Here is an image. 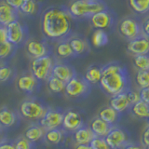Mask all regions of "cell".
I'll return each mask as SVG.
<instances>
[{
  "label": "cell",
  "instance_id": "6da1fadb",
  "mask_svg": "<svg viewBox=\"0 0 149 149\" xmlns=\"http://www.w3.org/2000/svg\"><path fill=\"white\" fill-rule=\"evenodd\" d=\"M73 19L67 8L49 7L42 13L41 31L48 39L65 40L71 34Z\"/></svg>",
  "mask_w": 149,
  "mask_h": 149
},
{
  "label": "cell",
  "instance_id": "7a4b0ae2",
  "mask_svg": "<svg viewBox=\"0 0 149 149\" xmlns=\"http://www.w3.org/2000/svg\"><path fill=\"white\" fill-rule=\"evenodd\" d=\"M100 87L111 96L130 91V77L126 68L116 63L102 66Z\"/></svg>",
  "mask_w": 149,
  "mask_h": 149
},
{
  "label": "cell",
  "instance_id": "3957f363",
  "mask_svg": "<svg viewBox=\"0 0 149 149\" xmlns=\"http://www.w3.org/2000/svg\"><path fill=\"white\" fill-rule=\"evenodd\" d=\"M69 13L74 19L91 18L94 14L106 9V6L102 1L95 0H73L67 8Z\"/></svg>",
  "mask_w": 149,
  "mask_h": 149
},
{
  "label": "cell",
  "instance_id": "277c9868",
  "mask_svg": "<svg viewBox=\"0 0 149 149\" xmlns=\"http://www.w3.org/2000/svg\"><path fill=\"white\" fill-rule=\"evenodd\" d=\"M48 108L49 107L37 98H28L19 105V114L24 119L39 122Z\"/></svg>",
  "mask_w": 149,
  "mask_h": 149
},
{
  "label": "cell",
  "instance_id": "5b68a950",
  "mask_svg": "<svg viewBox=\"0 0 149 149\" xmlns=\"http://www.w3.org/2000/svg\"><path fill=\"white\" fill-rule=\"evenodd\" d=\"M54 63V60L49 54L38 59L32 60L30 65L31 74L40 82L47 81L51 76Z\"/></svg>",
  "mask_w": 149,
  "mask_h": 149
},
{
  "label": "cell",
  "instance_id": "8992f818",
  "mask_svg": "<svg viewBox=\"0 0 149 149\" xmlns=\"http://www.w3.org/2000/svg\"><path fill=\"white\" fill-rule=\"evenodd\" d=\"M91 86V85L84 78V77L76 74L71 80L66 83L64 93L68 98H71V99L83 98L90 93Z\"/></svg>",
  "mask_w": 149,
  "mask_h": 149
},
{
  "label": "cell",
  "instance_id": "52a82bcc",
  "mask_svg": "<svg viewBox=\"0 0 149 149\" xmlns=\"http://www.w3.org/2000/svg\"><path fill=\"white\" fill-rule=\"evenodd\" d=\"M118 32L120 36L124 37L128 41L133 40L136 37L143 35L142 33V24L136 19L132 17L124 18L119 22Z\"/></svg>",
  "mask_w": 149,
  "mask_h": 149
},
{
  "label": "cell",
  "instance_id": "ba28073f",
  "mask_svg": "<svg viewBox=\"0 0 149 149\" xmlns=\"http://www.w3.org/2000/svg\"><path fill=\"white\" fill-rule=\"evenodd\" d=\"M64 113L60 109L48 108L45 115L39 120V124L46 130H50L54 129H61L63 126Z\"/></svg>",
  "mask_w": 149,
  "mask_h": 149
},
{
  "label": "cell",
  "instance_id": "9c48e42d",
  "mask_svg": "<svg viewBox=\"0 0 149 149\" xmlns=\"http://www.w3.org/2000/svg\"><path fill=\"white\" fill-rule=\"evenodd\" d=\"M8 41L14 46H20L25 43L27 32L25 27L18 20L9 23L6 26Z\"/></svg>",
  "mask_w": 149,
  "mask_h": 149
},
{
  "label": "cell",
  "instance_id": "30bf717a",
  "mask_svg": "<svg viewBox=\"0 0 149 149\" xmlns=\"http://www.w3.org/2000/svg\"><path fill=\"white\" fill-rule=\"evenodd\" d=\"M83 126H85L83 118L77 111L70 109L64 113L62 129L65 132H74Z\"/></svg>",
  "mask_w": 149,
  "mask_h": 149
},
{
  "label": "cell",
  "instance_id": "8fae6325",
  "mask_svg": "<svg viewBox=\"0 0 149 149\" xmlns=\"http://www.w3.org/2000/svg\"><path fill=\"white\" fill-rule=\"evenodd\" d=\"M24 49L26 54L33 60L44 57L49 55V48L46 42L38 39L30 38L24 44Z\"/></svg>",
  "mask_w": 149,
  "mask_h": 149
},
{
  "label": "cell",
  "instance_id": "7c38bea8",
  "mask_svg": "<svg viewBox=\"0 0 149 149\" xmlns=\"http://www.w3.org/2000/svg\"><path fill=\"white\" fill-rule=\"evenodd\" d=\"M16 87L20 91L26 94H33L40 87V81L33 76L31 73L22 74L17 78Z\"/></svg>",
  "mask_w": 149,
  "mask_h": 149
},
{
  "label": "cell",
  "instance_id": "4fadbf2b",
  "mask_svg": "<svg viewBox=\"0 0 149 149\" xmlns=\"http://www.w3.org/2000/svg\"><path fill=\"white\" fill-rule=\"evenodd\" d=\"M111 149H122L126 143H128V135L125 130L118 128L112 127L109 133L104 138Z\"/></svg>",
  "mask_w": 149,
  "mask_h": 149
},
{
  "label": "cell",
  "instance_id": "5bb4252c",
  "mask_svg": "<svg viewBox=\"0 0 149 149\" xmlns=\"http://www.w3.org/2000/svg\"><path fill=\"white\" fill-rule=\"evenodd\" d=\"M91 24L96 30H106L113 25L114 17L113 14L109 12L107 9L100 11L90 18Z\"/></svg>",
  "mask_w": 149,
  "mask_h": 149
},
{
  "label": "cell",
  "instance_id": "9a60e30c",
  "mask_svg": "<svg viewBox=\"0 0 149 149\" xmlns=\"http://www.w3.org/2000/svg\"><path fill=\"white\" fill-rule=\"evenodd\" d=\"M20 114L8 106H2L0 108V128L5 130L16 126L20 121Z\"/></svg>",
  "mask_w": 149,
  "mask_h": 149
},
{
  "label": "cell",
  "instance_id": "2e32d148",
  "mask_svg": "<svg viewBox=\"0 0 149 149\" xmlns=\"http://www.w3.org/2000/svg\"><path fill=\"white\" fill-rule=\"evenodd\" d=\"M127 50L133 56L149 54V38L143 35L129 41Z\"/></svg>",
  "mask_w": 149,
  "mask_h": 149
},
{
  "label": "cell",
  "instance_id": "e0dca14e",
  "mask_svg": "<svg viewBox=\"0 0 149 149\" xmlns=\"http://www.w3.org/2000/svg\"><path fill=\"white\" fill-rule=\"evenodd\" d=\"M76 74L77 73L71 65L61 62H55L52 68V73H51V76L61 79L64 83H67L69 80H71Z\"/></svg>",
  "mask_w": 149,
  "mask_h": 149
},
{
  "label": "cell",
  "instance_id": "ac0fdd59",
  "mask_svg": "<svg viewBox=\"0 0 149 149\" xmlns=\"http://www.w3.org/2000/svg\"><path fill=\"white\" fill-rule=\"evenodd\" d=\"M109 106H111L112 108H114L120 114L130 108L132 104H130V101L129 99V91L111 96V99L109 101Z\"/></svg>",
  "mask_w": 149,
  "mask_h": 149
},
{
  "label": "cell",
  "instance_id": "d6986e66",
  "mask_svg": "<svg viewBox=\"0 0 149 149\" xmlns=\"http://www.w3.org/2000/svg\"><path fill=\"white\" fill-rule=\"evenodd\" d=\"M46 130L39 123H33L25 129L23 136L32 143H37L44 139Z\"/></svg>",
  "mask_w": 149,
  "mask_h": 149
},
{
  "label": "cell",
  "instance_id": "ffe728a7",
  "mask_svg": "<svg viewBox=\"0 0 149 149\" xmlns=\"http://www.w3.org/2000/svg\"><path fill=\"white\" fill-rule=\"evenodd\" d=\"M17 11L4 1L0 2V25L6 27L17 20Z\"/></svg>",
  "mask_w": 149,
  "mask_h": 149
},
{
  "label": "cell",
  "instance_id": "44dd1931",
  "mask_svg": "<svg viewBox=\"0 0 149 149\" xmlns=\"http://www.w3.org/2000/svg\"><path fill=\"white\" fill-rule=\"evenodd\" d=\"M67 40L70 46H71L74 56H80L85 54L88 50V48H90L88 41L82 36H70L67 38Z\"/></svg>",
  "mask_w": 149,
  "mask_h": 149
},
{
  "label": "cell",
  "instance_id": "7402d4cb",
  "mask_svg": "<svg viewBox=\"0 0 149 149\" xmlns=\"http://www.w3.org/2000/svg\"><path fill=\"white\" fill-rule=\"evenodd\" d=\"M90 128L94 133L95 137L100 138H105L106 135L109 133V132L112 129V126L107 124L105 121H104L99 116L93 118L90 124Z\"/></svg>",
  "mask_w": 149,
  "mask_h": 149
},
{
  "label": "cell",
  "instance_id": "603a6c76",
  "mask_svg": "<svg viewBox=\"0 0 149 149\" xmlns=\"http://www.w3.org/2000/svg\"><path fill=\"white\" fill-rule=\"evenodd\" d=\"M94 138V133L88 126H83L82 128L78 129L77 132H74V142L77 144H91Z\"/></svg>",
  "mask_w": 149,
  "mask_h": 149
},
{
  "label": "cell",
  "instance_id": "cb8c5ba5",
  "mask_svg": "<svg viewBox=\"0 0 149 149\" xmlns=\"http://www.w3.org/2000/svg\"><path fill=\"white\" fill-rule=\"evenodd\" d=\"M65 137V132L61 129H54L50 130H46V134L44 136L43 141L50 144V146H58L63 142V139Z\"/></svg>",
  "mask_w": 149,
  "mask_h": 149
},
{
  "label": "cell",
  "instance_id": "d4e9b609",
  "mask_svg": "<svg viewBox=\"0 0 149 149\" xmlns=\"http://www.w3.org/2000/svg\"><path fill=\"white\" fill-rule=\"evenodd\" d=\"M98 116L104 121H105L107 124L114 127V125L118 123V121L120 118V113L116 111L114 108H112L111 106H106L99 112V116Z\"/></svg>",
  "mask_w": 149,
  "mask_h": 149
},
{
  "label": "cell",
  "instance_id": "484cf974",
  "mask_svg": "<svg viewBox=\"0 0 149 149\" xmlns=\"http://www.w3.org/2000/svg\"><path fill=\"white\" fill-rule=\"evenodd\" d=\"M55 54L60 59H67L74 56L73 49L67 39L58 42V44L55 47Z\"/></svg>",
  "mask_w": 149,
  "mask_h": 149
},
{
  "label": "cell",
  "instance_id": "4316f807",
  "mask_svg": "<svg viewBox=\"0 0 149 149\" xmlns=\"http://www.w3.org/2000/svg\"><path fill=\"white\" fill-rule=\"evenodd\" d=\"M84 78L91 84V85H95V84H100L102 79V67L96 66V65H91L86 70V73L84 74Z\"/></svg>",
  "mask_w": 149,
  "mask_h": 149
},
{
  "label": "cell",
  "instance_id": "83f0119b",
  "mask_svg": "<svg viewBox=\"0 0 149 149\" xmlns=\"http://www.w3.org/2000/svg\"><path fill=\"white\" fill-rule=\"evenodd\" d=\"M129 7L137 15L149 13V0H128Z\"/></svg>",
  "mask_w": 149,
  "mask_h": 149
},
{
  "label": "cell",
  "instance_id": "f1b7e54d",
  "mask_svg": "<svg viewBox=\"0 0 149 149\" xmlns=\"http://www.w3.org/2000/svg\"><path fill=\"white\" fill-rule=\"evenodd\" d=\"M130 111L138 118L149 119V104L141 100L132 105Z\"/></svg>",
  "mask_w": 149,
  "mask_h": 149
},
{
  "label": "cell",
  "instance_id": "f546056e",
  "mask_svg": "<svg viewBox=\"0 0 149 149\" xmlns=\"http://www.w3.org/2000/svg\"><path fill=\"white\" fill-rule=\"evenodd\" d=\"M108 35L104 30H95L91 36V43L95 48H102L108 44Z\"/></svg>",
  "mask_w": 149,
  "mask_h": 149
},
{
  "label": "cell",
  "instance_id": "4dcf8cb0",
  "mask_svg": "<svg viewBox=\"0 0 149 149\" xmlns=\"http://www.w3.org/2000/svg\"><path fill=\"white\" fill-rule=\"evenodd\" d=\"M47 82V87H48L49 91L52 93H62L65 90V85L66 83H64L61 79L55 77L53 76H50Z\"/></svg>",
  "mask_w": 149,
  "mask_h": 149
},
{
  "label": "cell",
  "instance_id": "1f68e13d",
  "mask_svg": "<svg viewBox=\"0 0 149 149\" xmlns=\"http://www.w3.org/2000/svg\"><path fill=\"white\" fill-rule=\"evenodd\" d=\"M15 77L14 69L8 64H0V83H8Z\"/></svg>",
  "mask_w": 149,
  "mask_h": 149
},
{
  "label": "cell",
  "instance_id": "d6a6232c",
  "mask_svg": "<svg viewBox=\"0 0 149 149\" xmlns=\"http://www.w3.org/2000/svg\"><path fill=\"white\" fill-rule=\"evenodd\" d=\"M38 9L36 0H24L20 8V11L24 15H35Z\"/></svg>",
  "mask_w": 149,
  "mask_h": 149
},
{
  "label": "cell",
  "instance_id": "836d02e7",
  "mask_svg": "<svg viewBox=\"0 0 149 149\" xmlns=\"http://www.w3.org/2000/svg\"><path fill=\"white\" fill-rule=\"evenodd\" d=\"M133 64L138 71H149V54L134 56Z\"/></svg>",
  "mask_w": 149,
  "mask_h": 149
},
{
  "label": "cell",
  "instance_id": "e575fe53",
  "mask_svg": "<svg viewBox=\"0 0 149 149\" xmlns=\"http://www.w3.org/2000/svg\"><path fill=\"white\" fill-rule=\"evenodd\" d=\"M15 47L8 41L0 44V60H6L10 57L15 51Z\"/></svg>",
  "mask_w": 149,
  "mask_h": 149
},
{
  "label": "cell",
  "instance_id": "d590c367",
  "mask_svg": "<svg viewBox=\"0 0 149 149\" xmlns=\"http://www.w3.org/2000/svg\"><path fill=\"white\" fill-rule=\"evenodd\" d=\"M135 80L140 88H149V71H137Z\"/></svg>",
  "mask_w": 149,
  "mask_h": 149
},
{
  "label": "cell",
  "instance_id": "8d00e7d4",
  "mask_svg": "<svg viewBox=\"0 0 149 149\" xmlns=\"http://www.w3.org/2000/svg\"><path fill=\"white\" fill-rule=\"evenodd\" d=\"M16 149H36V146L34 143L30 142L23 135L19 136L16 140H14Z\"/></svg>",
  "mask_w": 149,
  "mask_h": 149
},
{
  "label": "cell",
  "instance_id": "74e56055",
  "mask_svg": "<svg viewBox=\"0 0 149 149\" xmlns=\"http://www.w3.org/2000/svg\"><path fill=\"white\" fill-rule=\"evenodd\" d=\"M91 146L92 149H111L105 139L100 137H95L93 139V141L91 143Z\"/></svg>",
  "mask_w": 149,
  "mask_h": 149
},
{
  "label": "cell",
  "instance_id": "f35d334b",
  "mask_svg": "<svg viewBox=\"0 0 149 149\" xmlns=\"http://www.w3.org/2000/svg\"><path fill=\"white\" fill-rule=\"evenodd\" d=\"M24 0H4V2L8 4L9 7H11L13 9H15L16 11L20 10Z\"/></svg>",
  "mask_w": 149,
  "mask_h": 149
},
{
  "label": "cell",
  "instance_id": "ab89813d",
  "mask_svg": "<svg viewBox=\"0 0 149 149\" xmlns=\"http://www.w3.org/2000/svg\"><path fill=\"white\" fill-rule=\"evenodd\" d=\"M0 149H16L14 141L5 138L0 142Z\"/></svg>",
  "mask_w": 149,
  "mask_h": 149
},
{
  "label": "cell",
  "instance_id": "60d3db41",
  "mask_svg": "<svg viewBox=\"0 0 149 149\" xmlns=\"http://www.w3.org/2000/svg\"><path fill=\"white\" fill-rule=\"evenodd\" d=\"M139 95H140V100L149 104V88H140Z\"/></svg>",
  "mask_w": 149,
  "mask_h": 149
},
{
  "label": "cell",
  "instance_id": "b9f144b4",
  "mask_svg": "<svg viewBox=\"0 0 149 149\" xmlns=\"http://www.w3.org/2000/svg\"><path fill=\"white\" fill-rule=\"evenodd\" d=\"M142 33L144 36H146L149 38V16L146 17L142 22Z\"/></svg>",
  "mask_w": 149,
  "mask_h": 149
},
{
  "label": "cell",
  "instance_id": "7bdbcfd3",
  "mask_svg": "<svg viewBox=\"0 0 149 149\" xmlns=\"http://www.w3.org/2000/svg\"><path fill=\"white\" fill-rule=\"evenodd\" d=\"M129 99L130 101V104L133 105L134 104H136L137 102L140 101V95L139 92L137 91H129Z\"/></svg>",
  "mask_w": 149,
  "mask_h": 149
},
{
  "label": "cell",
  "instance_id": "ee69618b",
  "mask_svg": "<svg viewBox=\"0 0 149 149\" xmlns=\"http://www.w3.org/2000/svg\"><path fill=\"white\" fill-rule=\"evenodd\" d=\"M142 144L144 146H149V125L144 129L142 134Z\"/></svg>",
  "mask_w": 149,
  "mask_h": 149
},
{
  "label": "cell",
  "instance_id": "f6af8a7d",
  "mask_svg": "<svg viewBox=\"0 0 149 149\" xmlns=\"http://www.w3.org/2000/svg\"><path fill=\"white\" fill-rule=\"evenodd\" d=\"M7 41H8V36H7L6 27L0 25V44L5 43Z\"/></svg>",
  "mask_w": 149,
  "mask_h": 149
},
{
  "label": "cell",
  "instance_id": "bcb514c9",
  "mask_svg": "<svg viewBox=\"0 0 149 149\" xmlns=\"http://www.w3.org/2000/svg\"><path fill=\"white\" fill-rule=\"evenodd\" d=\"M122 149H144L143 144L136 143H128L125 144V146Z\"/></svg>",
  "mask_w": 149,
  "mask_h": 149
},
{
  "label": "cell",
  "instance_id": "7dc6e473",
  "mask_svg": "<svg viewBox=\"0 0 149 149\" xmlns=\"http://www.w3.org/2000/svg\"><path fill=\"white\" fill-rule=\"evenodd\" d=\"M74 149H92L91 144H77Z\"/></svg>",
  "mask_w": 149,
  "mask_h": 149
},
{
  "label": "cell",
  "instance_id": "c3c4849f",
  "mask_svg": "<svg viewBox=\"0 0 149 149\" xmlns=\"http://www.w3.org/2000/svg\"><path fill=\"white\" fill-rule=\"evenodd\" d=\"M4 135H5V132H4V130L2 128H0V142L2 141L3 139H5L4 137Z\"/></svg>",
  "mask_w": 149,
  "mask_h": 149
},
{
  "label": "cell",
  "instance_id": "681fc988",
  "mask_svg": "<svg viewBox=\"0 0 149 149\" xmlns=\"http://www.w3.org/2000/svg\"><path fill=\"white\" fill-rule=\"evenodd\" d=\"M144 149H149V146H146V147H144Z\"/></svg>",
  "mask_w": 149,
  "mask_h": 149
},
{
  "label": "cell",
  "instance_id": "f907efd6",
  "mask_svg": "<svg viewBox=\"0 0 149 149\" xmlns=\"http://www.w3.org/2000/svg\"><path fill=\"white\" fill-rule=\"evenodd\" d=\"M95 1H101V0H95Z\"/></svg>",
  "mask_w": 149,
  "mask_h": 149
}]
</instances>
